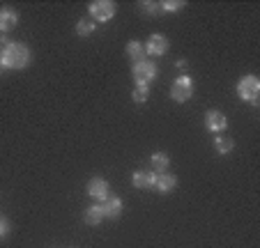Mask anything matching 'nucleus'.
I'll use <instances>...</instances> for the list:
<instances>
[{"mask_svg":"<svg viewBox=\"0 0 260 248\" xmlns=\"http://www.w3.org/2000/svg\"><path fill=\"white\" fill-rule=\"evenodd\" d=\"M32 60V53L25 44L21 42H10L0 53V64L3 69H25Z\"/></svg>","mask_w":260,"mask_h":248,"instance_id":"nucleus-1","label":"nucleus"},{"mask_svg":"<svg viewBox=\"0 0 260 248\" xmlns=\"http://www.w3.org/2000/svg\"><path fill=\"white\" fill-rule=\"evenodd\" d=\"M237 97L242 101H249L251 106H258V97H260V78L249 74V76H242L237 83Z\"/></svg>","mask_w":260,"mask_h":248,"instance_id":"nucleus-2","label":"nucleus"},{"mask_svg":"<svg viewBox=\"0 0 260 248\" xmlns=\"http://www.w3.org/2000/svg\"><path fill=\"white\" fill-rule=\"evenodd\" d=\"M88 12L94 23H106V21H111L115 16L118 7H115V3H111V0H94V3L88 5Z\"/></svg>","mask_w":260,"mask_h":248,"instance_id":"nucleus-3","label":"nucleus"},{"mask_svg":"<svg viewBox=\"0 0 260 248\" xmlns=\"http://www.w3.org/2000/svg\"><path fill=\"white\" fill-rule=\"evenodd\" d=\"M157 74H159V69L152 60H143V62L134 64V69H132V76L136 81V85H145V88H150V83L157 78Z\"/></svg>","mask_w":260,"mask_h":248,"instance_id":"nucleus-4","label":"nucleus"},{"mask_svg":"<svg viewBox=\"0 0 260 248\" xmlns=\"http://www.w3.org/2000/svg\"><path fill=\"white\" fill-rule=\"evenodd\" d=\"M191 97H193V81H191V76L182 74V76H177L175 83H173L171 99L173 101H177V103H184V101H189Z\"/></svg>","mask_w":260,"mask_h":248,"instance_id":"nucleus-5","label":"nucleus"},{"mask_svg":"<svg viewBox=\"0 0 260 248\" xmlns=\"http://www.w3.org/2000/svg\"><path fill=\"white\" fill-rule=\"evenodd\" d=\"M85 193H88L92 200L104 202V200L111 195V186H108V182L104 180V177H92V180L88 182V186H85Z\"/></svg>","mask_w":260,"mask_h":248,"instance_id":"nucleus-6","label":"nucleus"},{"mask_svg":"<svg viewBox=\"0 0 260 248\" xmlns=\"http://www.w3.org/2000/svg\"><path fill=\"white\" fill-rule=\"evenodd\" d=\"M145 55H152V58H161L168 51V39L164 34H150L145 44Z\"/></svg>","mask_w":260,"mask_h":248,"instance_id":"nucleus-7","label":"nucleus"},{"mask_svg":"<svg viewBox=\"0 0 260 248\" xmlns=\"http://www.w3.org/2000/svg\"><path fill=\"white\" fill-rule=\"evenodd\" d=\"M102 204V211H104V219H120L122 216V209H124V204H122V200L118 198V195H108L104 202H99Z\"/></svg>","mask_w":260,"mask_h":248,"instance_id":"nucleus-8","label":"nucleus"},{"mask_svg":"<svg viewBox=\"0 0 260 248\" xmlns=\"http://www.w3.org/2000/svg\"><path fill=\"white\" fill-rule=\"evenodd\" d=\"M205 127L210 129L212 133H221V131H226L228 120L221 111H207L205 113Z\"/></svg>","mask_w":260,"mask_h":248,"instance_id":"nucleus-9","label":"nucleus"},{"mask_svg":"<svg viewBox=\"0 0 260 248\" xmlns=\"http://www.w3.org/2000/svg\"><path fill=\"white\" fill-rule=\"evenodd\" d=\"M175 186H177L175 175H171V172H154V182H152L154 191H159V193H171Z\"/></svg>","mask_w":260,"mask_h":248,"instance_id":"nucleus-10","label":"nucleus"},{"mask_svg":"<svg viewBox=\"0 0 260 248\" xmlns=\"http://www.w3.org/2000/svg\"><path fill=\"white\" fill-rule=\"evenodd\" d=\"M16 23H19V14H16L12 7H3V10H0V32L3 34L12 32V30L16 28Z\"/></svg>","mask_w":260,"mask_h":248,"instance_id":"nucleus-11","label":"nucleus"},{"mask_svg":"<svg viewBox=\"0 0 260 248\" xmlns=\"http://www.w3.org/2000/svg\"><path fill=\"white\" fill-rule=\"evenodd\" d=\"M150 163H152V172H168V165H171V156L166 152H154L150 156Z\"/></svg>","mask_w":260,"mask_h":248,"instance_id":"nucleus-12","label":"nucleus"},{"mask_svg":"<svg viewBox=\"0 0 260 248\" xmlns=\"http://www.w3.org/2000/svg\"><path fill=\"white\" fill-rule=\"evenodd\" d=\"M132 182L136 189H152V182H154V172H147V170H136L132 175Z\"/></svg>","mask_w":260,"mask_h":248,"instance_id":"nucleus-13","label":"nucleus"},{"mask_svg":"<svg viewBox=\"0 0 260 248\" xmlns=\"http://www.w3.org/2000/svg\"><path fill=\"white\" fill-rule=\"evenodd\" d=\"M127 58L132 60L134 64H138V62H143V60H147V58H145V46H143L141 42H129V44H127Z\"/></svg>","mask_w":260,"mask_h":248,"instance_id":"nucleus-14","label":"nucleus"},{"mask_svg":"<svg viewBox=\"0 0 260 248\" xmlns=\"http://www.w3.org/2000/svg\"><path fill=\"white\" fill-rule=\"evenodd\" d=\"M233 147H235V143H233V138H228V136H221V133H216V138H214V152H216V154L226 156V154H231V152H233Z\"/></svg>","mask_w":260,"mask_h":248,"instance_id":"nucleus-15","label":"nucleus"},{"mask_svg":"<svg viewBox=\"0 0 260 248\" xmlns=\"http://www.w3.org/2000/svg\"><path fill=\"white\" fill-rule=\"evenodd\" d=\"M83 219H85V223H88V225H99V223H102V221H104L102 204H90L88 209H85Z\"/></svg>","mask_w":260,"mask_h":248,"instance_id":"nucleus-16","label":"nucleus"},{"mask_svg":"<svg viewBox=\"0 0 260 248\" xmlns=\"http://www.w3.org/2000/svg\"><path fill=\"white\" fill-rule=\"evenodd\" d=\"M94 30H97V23H94L92 19H81L79 23H76V34H79V37H90Z\"/></svg>","mask_w":260,"mask_h":248,"instance_id":"nucleus-17","label":"nucleus"},{"mask_svg":"<svg viewBox=\"0 0 260 248\" xmlns=\"http://www.w3.org/2000/svg\"><path fill=\"white\" fill-rule=\"evenodd\" d=\"M159 7L166 14H175V12H180L184 7V0H166V3H159Z\"/></svg>","mask_w":260,"mask_h":248,"instance_id":"nucleus-18","label":"nucleus"},{"mask_svg":"<svg viewBox=\"0 0 260 248\" xmlns=\"http://www.w3.org/2000/svg\"><path fill=\"white\" fill-rule=\"evenodd\" d=\"M147 97H150V88H145V85H136V88H134L132 99H134L136 103H145Z\"/></svg>","mask_w":260,"mask_h":248,"instance_id":"nucleus-19","label":"nucleus"},{"mask_svg":"<svg viewBox=\"0 0 260 248\" xmlns=\"http://www.w3.org/2000/svg\"><path fill=\"white\" fill-rule=\"evenodd\" d=\"M141 7H143V12H145V14H150V16H157L159 12H161V7H159V3H152V0H150V3H141Z\"/></svg>","mask_w":260,"mask_h":248,"instance_id":"nucleus-20","label":"nucleus"},{"mask_svg":"<svg viewBox=\"0 0 260 248\" xmlns=\"http://www.w3.org/2000/svg\"><path fill=\"white\" fill-rule=\"evenodd\" d=\"M10 230H12L10 221H7V219H3V216H0V239H5L7 234H10Z\"/></svg>","mask_w":260,"mask_h":248,"instance_id":"nucleus-21","label":"nucleus"},{"mask_svg":"<svg viewBox=\"0 0 260 248\" xmlns=\"http://www.w3.org/2000/svg\"><path fill=\"white\" fill-rule=\"evenodd\" d=\"M175 67H177V69H187V67H189V62H187V60H177Z\"/></svg>","mask_w":260,"mask_h":248,"instance_id":"nucleus-22","label":"nucleus"},{"mask_svg":"<svg viewBox=\"0 0 260 248\" xmlns=\"http://www.w3.org/2000/svg\"><path fill=\"white\" fill-rule=\"evenodd\" d=\"M7 44H10V42H7V39H5V37L0 39V53H3V46H7Z\"/></svg>","mask_w":260,"mask_h":248,"instance_id":"nucleus-23","label":"nucleus"},{"mask_svg":"<svg viewBox=\"0 0 260 248\" xmlns=\"http://www.w3.org/2000/svg\"><path fill=\"white\" fill-rule=\"evenodd\" d=\"M0 72H3V64H0Z\"/></svg>","mask_w":260,"mask_h":248,"instance_id":"nucleus-24","label":"nucleus"}]
</instances>
